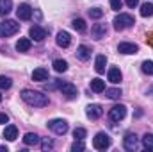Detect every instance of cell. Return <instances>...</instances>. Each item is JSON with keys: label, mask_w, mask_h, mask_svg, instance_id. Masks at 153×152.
<instances>
[{"label": "cell", "mask_w": 153, "mask_h": 152, "mask_svg": "<svg viewBox=\"0 0 153 152\" xmlns=\"http://www.w3.org/2000/svg\"><path fill=\"white\" fill-rule=\"evenodd\" d=\"M22 99H23L29 106H34V108H45V106H48V97L43 95L41 91L23 90V91H22Z\"/></svg>", "instance_id": "1"}, {"label": "cell", "mask_w": 153, "mask_h": 152, "mask_svg": "<svg viewBox=\"0 0 153 152\" xmlns=\"http://www.w3.org/2000/svg\"><path fill=\"white\" fill-rule=\"evenodd\" d=\"M20 31V23L14 20H4L0 22V38H11Z\"/></svg>", "instance_id": "2"}, {"label": "cell", "mask_w": 153, "mask_h": 152, "mask_svg": "<svg viewBox=\"0 0 153 152\" xmlns=\"http://www.w3.org/2000/svg\"><path fill=\"white\" fill-rule=\"evenodd\" d=\"M114 29L116 31H125V29H128V27H132L134 23H135V20H134V16L132 14H126V13H119L117 16L114 18Z\"/></svg>", "instance_id": "3"}, {"label": "cell", "mask_w": 153, "mask_h": 152, "mask_svg": "<svg viewBox=\"0 0 153 152\" xmlns=\"http://www.w3.org/2000/svg\"><path fill=\"white\" fill-rule=\"evenodd\" d=\"M55 86L62 91V95L66 97V99H76V95H78V90H76L75 84H71V82H62V81H57L55 82Z\"/></svg>", "instance_id": "4"}, {"label": "cell", "mask_w": 153, "mask_h": 152, "mask_svg": "<svg viewBox=\"0 0 153 152\" xmlns=\"http://www.w3.org/2000/svg\"><path fill=\"white\" fill-rule=\"evenodd\" d=\"M93 147H94L96 150H107V149L111 147V138H109V134L98 132V134L93 138Z\"/></svg>", "instance_id": "5"}, {"label": "cell", "mask_w": 153, "mask_h": 152, "mask_svg": "<svg viewBox=\"0 0 153 152\" xmlns=\"http://www.w3.org/2000/svg\"><path fill=\"white\" fill-rule=\"evenodd\" d=\"M48 127L50 131H53L55 134H66L68 132V122L66 120H50L48 122Z\"/></svg>", "instance_id": "6"}, {"label": "cell", "mask_w": 153, "mask_h": 152, "mask_svg": "<svg viewBox=\"0 0 153 152\" xmlns=\"http://www.w3.org/2000/svg\"><path fill=\"white\" fill-rule=\"evenodd\" d=\"M125 116H126V108H125L123 104L112 106V108L109 109V118H111L112 122H119V120H123Z\"/></svg>", "instance_id": "7"}, {"label": "cell", "mask_w": 153, "mask_h": 152, "mask_svg": "<svg viewBox=\"0 0 153 152\" xmlns=\"http://www.w3.org/2000/svg\"><path fill=\"white\" fill-rule=\"evenodd\" d=\"M16 16H18L20 20H23V22L30 20V18H32V7H30L29 4H22V5L16 9Z\"/></svg>", "instance_id": "8"}, {"label": "cell", "mask_w": 153, "mask_h": 152, "mask_svg": "<svg viewBox=\"0 0 153 152\" xmlns=\"http://www.w3.org/2000/svg\"><path fill=\"white\" fill-rule=\"evenodd\" d=\"M117 52L119 54H137L139 52V47L135 43H128V41H123L117 45Z\"/></svg>", "instance_id": "9"}, {"label": "cell", "mask_w": 153, "mask_h": 152, "mask_svg": "<svg viewBox=\"0 0 153 152\" xmlns=\"http://www.w3.org/2000/svg\"><path fill=\"white\" fill-rule=\"evenodd\" d=\"M85 114H87L91 120H98V118L103 114V109H102L100 104H91V106L85 108Z\"/></svg>", "instance_id": "10"}, {"label": "cell", "mask_w": 153, "mask_h": 152, "mask_svg": "<svg viewBox=\"0 0 153 152\" xmlns=\"http://www.w3.org/2000/svg\"><path fill=\"white\" fill-rule=\"evenodd\" d=\"M29 36L34 41H43V39L46 38V31L43 27H39V25H32L30 31H29Z\"/></svg>", "instance_id": "11"}, {"label": "cell", "mask_w": 153, "mask_h": 152, "mask_svg": "<svg viewBox=\"0 0 153 152\" xmlns=\"http://www.w3.org/2000/svg\"><path fill=\"white\" fill-rule=\"evenodd\" d=\"M123 147H125L126 150H134V149H137V136H135L134 132L125 134V138H123Z\"/></svg>", "instance_id": "12"}, {"label": "cell", "mask_w": 153, "mask_h": 152, "mask_svg": "<svg viewBox=\"0 0 153 152\" xmlns=\"http://www.w3.org/2000/svg\"><path fill=\"white\" fill-rule=\"evenodd\" d=\"M55 41H57V45H59L61 48H66V47H70V43H71V36H70V32H66V31H59Z\"/></svg>", "instance_id": "13"}, {"label": "cell", "mask_w": 153, "mask_h": 152, "mask_svg": "<svg viewBox=\"0 0 153 152\" xmlns=\"http://www.w3.org/2000/svg\"><path fill=\"white\" fill-rule=\"evenodd\" d=\"M91 34H93V38L94 39L105 38V34H107V27H105V23H94V25L91 27Z\"/></svg>", "instance_id": "14"}, {"label": "cell", "mask_w": 153, "mask_h": 152, "mask_svg": "<svg viewBox=\"0 0 153 152\" xmlns=\"http://www.w3.org/2000/svg\"><path fill=\"white\" fill-rule=\"evenodd\" d=\"M4 138H5L7 141H14V140L18 138V129H16V125H7V127L4 129Z\"/></svg>", "instance_id": "15"}, {"label": "cell", "mask_w": 153, "mask_h": 152, "mask_svg": "<svg viewBox=\"0 0 153 152\" xmlns=\"http://www.w3.org/2000/svg\"><path fill=\"white\" fill-rule=\"evenodd\" d=\"M107 77H109V81H111L112 84H117V82H121V79H123V75H121V70H119V68H116V66L109 68V72H107Z\"/></svg>", "instance_id": "16"}, {"label": "cell", "mask_w": 153, "mask_h": 152, "mask_svg": "<svg viewBox=\"0 0 153 152\" xmlns=\"http://www.w3.org/2000/svg\"><path fill=\"white\" fill-rule=\"evenodd\" d=\"M39 141H41V138H39L36 132H27V134L23 136V143H25V145H29V147L38 145Z\"/></svg>", "instance_id": "17"}, {"label": "cell", "mask_w": 153, "mask_h": 152, "mask_svg": "<svg viewBox=\"0 0 153 152\" xmlns=\"http://www.w3.org/2000/svg\"><path fill=\"white\" fill-rule=\"evenodd\" d=\"M32 81H38V82L48 81V70L46 68H36L32 72Z\"/></svg>", "instance_id": "18"}, {"label": "cell", "mask_w": 153, "mask_h": 152, "mask_svg": "<svg viewBox=\"0 0 153 152\" xmlns=\"http://www.w3.org/2000/svg\"><path fill=\"white\" fill-rule=\"evenodd\" d=\"M76 57H78L80 61H87V59L91 57V48L85 47V45H80V47L76 48Z\"/></svg>", "instance_id": "19"}, {"label": "cell", "mask_w": 153, "mask_h": 152, "mask_svg": "<svg viewBox=\"0 0 153 152\" xmlns=\"http://www.w3.org/2000/svg\"><path fill=\"white\" fill-rule=\"evenodd\" d=\"M30 45H32V41L29 38H20L18 43H16V50L18 52H29L30 50Z\"/></svg>", "instance_id": "20"}, {"label": "cell", "mask_w": 153, "mask_h": 152, "mask_svg": "<svg viewBox=\"0 0 153 152\" xmlns=\"http://www.w3.org/2000/svg\"><path fill=\"white\" fill-rule=\"evenodd\" d=\"M105 66H107V57L105 56H98L96 61H94V70L98 74H103L105 72Z\"/></svg>", "instance_id": "21"}, {"label": "cell", "mask_w": 153, "mask_h": 152, "mask_svg": "<svg viewBox=\"0 0 153 152\" xmlns=\"http://www.w3.org/2000/svg\"><path fill=\"white\" fill-rule=\"evenodd\" d=\"M91 90L94 91V93H102V91H105V81H102V79H93L91 81Z\"/></svg>", "instance_id": "22"}, {"label": "cell", "mask_w": 153, "mask_h": 152, "mask_svg": "<svg viewBox=\"0 0 153 152\" xmlns=\"http://www.w3.org/2000/svg\"><path fill=\"white\" fill-rule=\"evenodd\" d=\"M13 9V0H0V16H7Z\"/></svg>", "instance_id": "23"}, {"label": "cell", "mask_w": 153, "mask_h": 152, "mask_svg": "<svg viewBox=\"0 0 153 152\" xmlns=\"http://www.w3.org/2000/svg\"><path fill=\"white\" fill-rule=\"evenodd\" d=\"M53 70H55L57 74H64V72L68 70V63H66L64 59H55V61H53Z\"/></svg>", "instance_id": "24"}, {"label": "cell", "mask_w": 153, "mask_h": 152, "mask_svg": "<svg viewBox=\"0 0 153 152\" xmlns=\"http://www.w3.org/2000/svg\"><path fill=\"white\" fill-rule=\"evenodd\" d=\"M141 16H144V18L153 16V4L146 2V4H143V5H141Z\"/></svg>", "instance_id": "25"}, {"label": "cell", "mask_w": 153, "mask_h": 152, "mask_svg": "<svg viewBox=\"0 0 153 152\" xmlns=\"http://www.w3.org/2000/svg\"><path fill=\"white\" fill-rule=\"evenodd\" d=\"M71 27L75 29V31H78V32H84L87 27H85V22L82 20V18H75L73 22H71Z\"/></svg>", "instance_id": "26"}, {"label": "cell", "mask_w": 153, "mask_h": 152, "mask_svg": "<svg viewBox=\"0 0 153 152\" xmlns=\"http://www.w3.org/2000/svg\"><path fill=\"white\" fill-rule=\"evenodd\" d=\"M105 95H107L109 99L116 100V99L121 97V90H119V88H109V90H105Z\"/></svg>", "instance_id": "27"}, {"label": "cell", "mask_w": 153, "mask_h": 152, "mask_svg": "<svg viewBox=\"0 0 153 152\" xmlns=\"http://www.w3.org/2000/svg\"><path fill=\"white\" fill-rule=\"evenodd\" d=\"M143 145H144V149H148V150H153V134H144L143 136Z\"/></svg>", "instance_id": "28"}, {"label": "cell", "mask_w": 153, "mask_h": 152, "mask_svg": "<svg viewBox=\"0 0 153 152\" xmlns=\"http://www.w3.org/2000/svg\"><path fill=\"white\" fill-rule=\"evenodd\" d=\"M87 14H89V16H91V18H94V20H100V18H102V16H103V11H102V9H100V7H91V9H89V13H87Z\"/></svg>", "instance_id": "29"}, {"label": "cell", "mask_w": 153, "mask_h": 152, "mask_svg": "<svg viewBox=\"0 0 153 152\" xmlns=\"http://www.w3.org/2000/svg\"><path fill=\"white\" fill-rule=\"evenodd\" d=\"M13 86V81L5 75H0V90H9Z\"/></svg>", "instance_id": "30"}, {"label": "cell", "mask_w": 153, "mask_h": 152, "mask_svg": "<svg viewBox=\"0 0 153 152\" xmlns=\"http://www.w3.org/2000/svg\"><path fill=\"white\" fill-rule=\"evenodd\" d=\"M85 136H87V131L84 127H76L75 131H73V138L75 140H84Z\"/></svg>", "instance_id": "31"}, {"label": "cell", "mask_w": 153, "mask_h": 152, "mask_svg": "<svg viewBox=\"0 0 153 152\" xmlns=\"http://www.w3.org/2000/svg\"><path fill=\"white\" fill-rule=\"evenodd\" d=\"M143 72L146 75H153V61H144L143 63Z\"/></svg>", "instance_id": "32"}, {"label": "cell", "mask_w": 153, "mask_h": 152, "mask_svg": "<svg viewBox=\"0 0 153 152\" xmlns=\"http://www.w3.org/2000/svg\"><path fill=\"white\" fill-rule=\"evenodd\" d=\"M71 150H73V152H82V150H85V145H84V141H82V140H75V143L71 145Z\"/></svg>", "instance_id": "33"}, {"label": "cell", "mask_w": 153, "mask_h": 152, "mask_svg": "<svg viewBox=\"0 0 153 152\" xmlns=\"http://www.w3.org/2000/svg\"><path fill=\"white\" fill-rule=\"evenodd\" d=\"M41 149H43V150H52V149H53V141H52L50 138H43V141H41Z\"/></svg>", "instance_id": "34"}, {"label": "cell", "mask_w": 153, "mask_h": 152, "mask_svg": "<svg viewBox=\"0 0 153 152\" xmlns=\"http://www.w3.org/2000/svg\"><path fill=\"white\" fill-rule=\"evenodd\" d=\"M121 5H123V0H111V7H112L114 11H119Z\"/></svg>", "instance_id": "35"}, {"label": "cell", "mask_w": 153, "mask_h": 152, "mask_svg": "<svg viewBox=\"0 0 153 152\" xmlns=\"http://www.w3.org/2000/svg\"><path fill=\"white\" fill-rule=\"evenodd\" d=\"M125 2H126V5H128V7H132V9L139 4V0H125Z\"/></svg>", "instance_id": "36"}, {"label": "cell", "mask_w": 153, "mask_h": 152, "mask_svg": "<svg viewBox=\"0 0 153 152\" xmlns=\"http://www.w3.org/2000/svg\"><path fill=\"white\" fill-rule=\"evenodd\" d=\"M9 122V116L5 113H0V123H7Z\"/></svg>", "instance_id": "37"}, {"label": "cell", "mask_w": 153, "mask_h": 152, "mask_svg": "<svg viewBox=\"0 0 153 152\" xmlns=\"http://www.w3.org/2000/svg\"><path fill=\"white\" fill-rule=\"evenodd\" d=\"M0 150H4V152H7V147H5V145H0Z\"/></svg>", "instance_id": "38"}, {"label": "cell", "mask_w": 153, "mask_h": 152, "mask_svg": "<svg viewBox=\"0 0 153 152\" xmlns=\"http://www.w3.org/2000/svg\"><path fill=\"white\" fill-rule=\"evenodd\" d=\"M0 102H2V95H0Z\"/></svg>", "instance_id": "39"}]
</instances>
